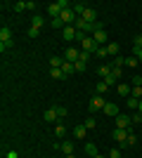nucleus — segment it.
Listing matches in <instances>:
<instances>
[{
	"mask_svg": "<svg viewBox=\"0 0 142 158\" xmlns=\"http://www.w3.org/2000/svg\"><path fill=\"white\" fill-rule=\"evenodd\" d=\"M59 149H62V153H64V156H71V153H74V142H62L59 144Z\"/></svg>",
	"mask_w": 142,
	"mask_h": 158,
	"instance_id": "14",
	"label": "nucleus"
},
{
	"mask_svg": "<svg viewBox=\"0 0 142 158\" xmlns=\"http://www.w3.org/2000/svg\"><path fill=\"white\" fill-rule=\"evenodd\" d=\"M93 40H95V43H97L100 47L109 45V35H107V31H104V28H100V31H95V33H93Z\"/></svg>",
	"mask_w": 142,
	"mask_h": 158,
	"instance_id": "5",
	"label": "nucleus"
},
{
	"mask_svg": "<svg viewBox=\"0 0 142 158\" xmlns=\"http://www.w3.org/2000/svg\"><path fill=\"white\" fill-rule=\"evenodd\" d=\"M85 153L95 158L97 153H100V151H97V144H95V142H88V144H85Z\"/></svg>",
	"mask_w": 142,
	"mask_h": 158,
	"instance_id": "18",
	"label": "nucleus"
},
{
	"mask_svg": "<svg viewBox=\"0 0 142 158\" xmlns=\"http://www.w3.org/2000/svg\"><path fill=\"white\" fill-rule=\"evenodd\" d=\"M107 90H109V85H107V83H104V80H100V83L95 85V92H97V94H104V92H107Z\"/></svg>",
	"mask_w": 142,
	"mask_h": 158,
	"instance_id": "21",
	"label": "nucleus"
},
{
	"mask_svg": "<svg viewBox=\"0 0 142 158\" xmlns=\"http://www.w3.org/2000/svg\"><path fill=\"white\" fill-rule=\"evenodd\" d=\"M121 73H123V69H121V66H111V76H114V78H118V80H121Z\"/></svg>",
	"mask_w": 142,
	"mask_h": 158,
	"instance_id": "32",
	"label": "nucleus"
},
{
	"mask_svg": "<svg viewBox=\"0 0 142 158\" xmlns=\"http://www.w3.org/2000/svg\"><path fill=\"white\" fill-rule=\"evenodd\" d=\"M95 57H97V59H104V57H109V52H107V45H104V47H97Z\"/></svg>",
	"mask_w": 142,
	"mask_h": 158,
	"instance_id": "27",
	"label": "nucleus"
},
{
	"mask_svg": "<svg viewBox=\"0 0 142 158\" xmlns=\"http://www.w3.org/2000/svg\"><path fill=\"white\" fill-rule=\"evenodd\" d=\"M54 135H57L59 139H64V137H67V127H64V125H57V127H54Z\"/></svg>",
	"mask_w": 142,
	"mask_h": 158,
	"instance_id": "28",
	"label": "nucleus"
},
{
	"mask_svg": "<svg viewBox=\"0 0 142 158\" xmlns=\"http://www.w3.org/2000/svg\"><path fill=\"white\" fill-rule=\"evenodd\" d=\"M43 118H45L47 123H54V120H59V118H57V111H54L52 106H50V109L45 111V116H43Z\"/></svg>",
	"mask_w": 142,
	"mask_h": 158,
	"instance_id": "16",
	"label": "nucleus"
},
{
	"mask_svg": "<svg viewBox=\"0 0 142 158\" xmlns=\"http://www.w3.org/2000/svg\"><path fill=\"white\" fill-rule=\"evenodd\" d=\"M38 33H41V28H28V38H38Z\"/></svg>",
	"mask_w": 142,
	"mask_h": 158,
	"instance_id": "38",
	"label": "nucleus"
},
{
	"mask_svg": "<svg viewBox=\"0 0 142 158\" xmlns=\"http://www.w3.org/2000/svg\"><path fill=\"white\" fill-rule=\"evenodd\" d=\"M62 71H64V76H71V73L76 71V66L69 64V61H64V64H62Z\"/></svg>",
	"mask_w": 142,
	"mask_h": 158,
	"instance_id": "22",
	"label": "nucleus"
},
{
	"mask_svg": "<svg viewBox=\"0 0 142 158\" xmlns=\"http://www.w3.org/2000/svg\"><path fill=\"white\" fill-rule=\"evenodd\" d=\"M88 59H90V52H83V50H81V54H78V61H85V64H88Z\"/></svg>",
	"mask_w": 142,
	"mask_h": 158,
	"instance_id": "37",
	"label": "nucleus"
},
{
	"mask_svg": "<svg viewBox=\"0 0 142 158\" xmlns=\"http://www.w3.org/2000/svg\"><path fill=\"white\" fill-rule=\"evenodd\" d=\"M76 33H78L76 26H64L62 28V38L67 40V43H71V40H76Z\"/></svg>",
	"mask_w": 142,
	"mask_h": 158,
	"instance_id": "10",
	"label": "nucleus"
},
{
	"mask_svg": "<svg viewBox=\"0 0 142 158\" xmlns=\"http://www.w3.org/2000/svg\"><path fill=\"white\" fill-rule=\"evenodd\" d=\"M31 26H33V28H41L43 26V17H41V14H36L33 19H31Z\"/></svg>",
	"mask_w": 142,
	"mask_h": 158,
	"instance_id": "29",
	"label": "nucleus"
},
{
	"mask_svg": "<svg viewBox=\"0 0 142 158\" xmlns=\"http://www.w3.org/2000/svg\"><path fill=\"white\" fill-rule=\"evenodd\" d=\"M121 64H126V59H123L121 54H118V57H116V59H114V64H111V66H121Z\"/></svg>",
	"mask_w": 142,
	"mask_h": 158,
	"instance_id": "41",
	"label": "nucleus"
},
{
	"mask_svg": "<svg viewBox=\"0 0 142 158\" xmlns=\"http://www.w3.org/2000/svg\"><path fill=\"white\" fill-rule=\"evenodd\" d=\"M14 43H12V31H10V26H2L0 28V52H5V50H10Z\"/></svg>",
	"mask_w": 142,
	"mask_h": 158,
	"instance_id": "2",
	"label": "nucleus"
},
{
	"mask_svg": "<svg viewBox=\"0 0 142 158\" xmlns=\"http://www.w3.org/2000/svg\"><path fill=\"white\" fill-rule=\"evenodd\" d=\"M111 137L118 142V146H126V139H128V130H123V127H116Z\"/></svg>",
	"mask_w": 142,
	"mask_h": 158,
	"instance_id": "8",
	"label": "nucleus"
},
{
	"mask_svg": "<svg viewBox=\"0 0 142 158\" xmlns=\"http://www.w3.org/2000/svg\"><path fill=\"white\" fill-rule=\"evenodd\" d=\"M12 10H17V12H28V10H36V2L33 0H26V2L21 0V2H14Z\"/></svg>",
	"mask_w": 142,
	"mask_h": 158,
	"instance_id": "7",
	"label": "nucleus"
},
{
	"mask_svg": "<svg viewBox=\"0 0 142 158\" xmlns=\"http://www.w3.org/2000/svg\"><path fill=\"white\" fill-rule=\"evenodd\" d=\"M50 24H52V28H64V21H62L59 17H57V19H52Z\"/></svg>",
	"mask_w": 142,
	"mask_h": 158,
	"instance_id": "35",
	"label": "nucleus"
},
{
	"mask_svg": "<svg viewBox=\"0 0 142 158\" xmlns=\"http://www.w3.org/2000/svg\"><path fill=\"white\" fill-rule=\"evenodd\" d=\"M130 83H133V85H142V78H140V76H133V80H130Z\"/></svg>",
	"mask_w": 142,
	"mask_h": 158,
	"instance_id": "43",
	"label": "nucleus"
},
{
	"mask_svg": "<svg viewBox=\"0 0 142 158\" xmlns=\"http://www.w3.org/2000/svg\"><path fill=\"white\" fill-rule=\"evenodd\" d=\"M74 66H76V71H81V73H83V71H85V66H88V64H85V61H76Z\"/></svg>",
	"mask_w": 142,
	"mask_h": 158,
	"instance_id": "39",
	"label": "nucleus"
},
{
	"mask_svg": "<svg viewBox=\"0 0 142 158\" xmlns=\"http://www.w3.org/2000/svg\"><path fill=\"white\" fill-rule=\"evenodd\" d=\"M126 104H128L130 109H133V111H137V106H140V99H135V97H128V102H126Z\"/></svg>",
	"mask_w": 142,
	"mask_h": 158,
	"instance_id": "30",
	"label": "nucleus"
},
{
	"mask_svg": "<svg viewBox=\"0 0 142 158\" xmlns=\"http://www.w3.org/2000/svg\"><path fill=\"white\" fill-rule=\"evenodd\" d=\"M102 111L107 113V116H118V104H114V102H107V106H104V109H102Z\"/></svg>",
	"mask_w": 142,
	"mask_h": 158,
	"instance_id": "13",
	"label": "nucleus"
},
{
	"mask_svg": "<svg viewBox=\"0 0 142 158\" xmlns=\"http://www.w3.org/2000/svg\"><path fill=\"white\" fill-rule=\"evenodd\" d=\"M109 158H121V151H118V149H111V151H109Z\"/></svg>",
	"mask_w": 142,
	"mask_h": 158,
	"instance_id": "40",
	"label": "nucleus"
},
{
	"mask_svg": "<svg viewBox=\"0 0 142 158\" xmlns=\"http://www.w3.org/2000/svg\"><path fill=\"white\" fill-rule=\"evenodd\" d=\"M52 109L57 111V118H59V120H62V118H67V113H69V111H67V106H62V104H54Z\"/></svg>",
	"mask_w": 142,
	"mask_h": 158,
	"instance_id": "19",
	"label": "nucleus"
},
{
	"mask_svg": "<svg viewBox=\"0 0 142 158\" xmlns=\"http://www.w3.org/2000/svg\"><path fill=\"white\" fill-rule=\"evenodd\" d=\"M7 158H17V151H7Z\"/></svg>",
	"mask_w": 142,
	"mask_h": 158,
	"instance_id": "44",
	"label": "nucleus"
},
{
	"mask_svg": "<svg viewBox=\"0 0 142 158\" xmlns=\"http://www.w3.org/2000/svg\"><path fill=\"white\" fill-rule=\"evenodd\" d=\"M69 2L67 0H57V2H50V5H47V14H50V17H52V19H57V17H62V12H64V10H69Z\"/></svg>",
	"mask_w": 142,
	"mask_h": 158,
	"instance_id": "1",
	"label": "nucleus"
},
{
	"mask_svg": "<svg viewBox=\"0 0 142 158\" xmlns=\"http://www.w3.org/2000/svg\"><path fill=\"white\" fill-rule=\"evenodd\" d=\"M95 158H109V156H100V153H97V156H95Z\"/></svg>",
	"mask_w": 142,
	"mask_h": 158,
	"instance_id": "47",
	"label": "nucleus"
},
{
	"mask_svg": "<svg viewBox=\"0 0 142 158\" xmlns=\"http://www.w3.org/2000/svg\"><path fill=\"white\" fill-rule=\"evenodd\" d=\"M67 158H76V156H74V153H71V156H67Z\"/></svg>",
	"mask_w": 142,
	"mask_h": 158,
	"instance_id": "48",
	"label": "nucleus"
},
{
	"mask_svg": "<svg viewBox=\"0 0 142 158\" xmlns=\"http://www.w3.org/2000/svg\"><path fill=\"white\" fill-rule=\"evenodd\" d=\"M97 47H100V45L93 40V35H85V40L81 43V50H83V52H90V54L97 52Z\"/></svg>",
	"mask_w": 142,
	"mask_h": 158,
	"instance_id": "4",
	"label": "nucleus"
},
{
	"mask_svg": "<svg viewBox=\"0 0 142 158\" xmlns=\"http://www.w3.org/2000/svg\"><path fill=\"white\" fill-rule=\"evenodd\" d=\"M135 57H137V61H140V64H142V50H140V52L135 54Z\"/></svg>",
	"mask_w": 142,
	"mask_h": 158,
	"instance_id": "45",
	"label": "nucleus"
},
{
	"mask_svg": "<svg viewBox=\"0 0 142 158\" xmlns=\"http://www.w3.org/2000/svg\"><path fill=\"white\" fill-rule=\"evenodd\" d=\"M62 64H64L62 57H52V59H50V69H62Z\"/></svg>",
	"mask_w": 142,
	"mask_h": 158,
	"instance_id": "25",
	"label": "nucleus"
},
{
	"mask_svg": "<svg viewBox=\"0 0 142 158\" xmlns=\"http://www.w3.org/2000/svg\"><path fill=\"white\" fill-rule=\"evenodd\" d=\"M104 83H107L109 87H111V85H118V78H114V76H109V78H104Z\"/></svg>",
	"mask_w": 142,
	"mask_h": 158,
	"instance_id": "36",
	"label": "nucleus"
},
{
	"mask_svg": "<svg viewBox=\"0 0 142 158\" xmlns=\"http://www.w3.org/2000/svg\"><path fill=\"white\" fill-rule=\"evenodd\" d=\"M104 106H107V102L102 99V94H95V97L88 102V111H90V113H97V111H102Z\"/></svg>",
	"mask_w": 142,
	"mask_h": 158,
	"instance_id": "3",
	"label": "nucleus"
},
{
	"mask_svg": "<svg viewBox=\"0 0 142 158\" xmlns=\"http://www.w3.org/2000/svg\"><path fill=\"white\" fill-rule=\"evenodd\" d=\"M130 118H133V123H142V113L135 111V116H130Z\"/></svg>",
	"mask_w": 142,
	"mask_h": 158,
	"instance_id": "42",
	"label": "nucleus"
},
{
	"mask_svg": "<svg viewBox=\"0 0 142 158\" xmlns=\"http://www.w3.org/2000/svg\"><path fill=\"white\" fill-rule=\"evenodd\" d=\"M50 76H52L54 80H59V78H67V76H64V71H62V69H50Z\"/></svg>",
	"mask_w": 142,
	"mask_h": 158,
	"instance_id": "26",
	"label": "nucleus"
},
{
	"mask_svg": "<svg viewBox=\"0 0 142 158\" xmlns=\"http://www.w3.org/2000/svg\"><path fill=\"white\" fill-rule=\"evenodd\" d=\"M85 132H88V127H85V125H76V127H74L76 139H83V137H85Z\"/></svg>",
	"mask_w": 142,
	"mask_h": 158,
	"instance_id": "20",
	"label": "nucleus"
},
{
	"mask_svg": "<svg viewBox=\"0 0 142 158\" xmlns=\"http://www.w3.org/2000/svg\"><path fill=\"white\" fill-rule=\"evenodd\" d=\"M85 7H88V5H83V2H76V5H71V10H74V12L78 14V17H83V12H85Z\"/></svg>",
	"mask_w": 142,
	"mask_h": 158,
	"instance_id": "24",
	"label": "nucleus"
},
{
	"mask_svg": "<svg viewBox=\"0 0 142 158\" xmlns=\"http://www.w3.org/2000/svg\"><path fill=\"white\" fill-rule=\"evenodd\" d=\"M78 54H81V50H78V47H67V52H64V61L76 64V61H78Z\"/></svg>",
	"mask_w": 142,
	"mask_h": 158,
	"instance_id": "6",
	"label": "nucleus"
},
{
	"mask_svg": "<svg viewBox=\"0 0 142 158\" xmlns=\"http://www.w3.org/2000/svg\"><path fill=\"white\" fill-rule=\"evenodd\" d=\"M81 19H85L88 24H97V21H95V19H97V12H95L93 7H85V12H83Z\"/></svg>",
	"mask_w": 142,
	"mask_h": 158,
	"instance_id": "11",
	"label": "nucleus"
},
{
	"mask_svg": "<svg viewBox=\"0 0 142 158\" xmlns=\"http://www.w3.org/2000/svg\"><path fill=\"white\" fill-rule=\"evenodd\" d=\"M140 28H142V24H140Z\"/></svg>",
	"mask_w": 142,
	"mask_h": 158,
	"instance_id": "49",
	"label": "nucleus"
},
{
	"mask_svg": "<svg viewBox=\"0 0 142 158\" xmlns=\"http://www.w3.org/2000/svg\"><path fill=\"white\" fill-rule=\"evenodd\" d=\"M135 142H137V137H135V135H133V132L128 130V139H126V146H133Z\"/></svg>",
	"mask_w": 142,
	"mask_h": 158,
	"instance_id": "33",
	"label": "nucleus"
},
{
	"mask_svg": "<svg viewBox=\"0 0 142 158\" xmlns=\"http://www.w3.org/2000/svg\"><path fill=\"white\" fill-rule=\"evenodd\" d=\"M118 94H121V97H130V90H133V87L130 85H126V83H118Z\"/></svg>",
	"mask_w": 142,
	"mask_h": 158,
	"instance_id": "17",
	"label": "nucleus"
},
{
	"mask_svg": "<svg viewBox=\"0 0 142 158\" xmlns=\"http://www.w3.org/2000/svg\"><path fill=\"white\" fill-rule=\"evenodd\" d=\"M107 52H109V57H118V45H116V43H109Z\"/></svg>",
	"mask_w": 142,
	"mask_h": 158,
	"instance_id": "23",
	"label": "nucleus"
},
{
	"mask_svg": "<svg viewBox=\"0 0 142 158\" xmlns=\"http://www.w3.org/2000/svg\"><path fill=\"white\" fill-rule=\"evenodd\" d=\"M137 111H140V113H142V99H140V106H137Z\"/></svg>",
	"mask_w": 142,
	"mask_h": 158,
	"instance_id": "46",
	"label": "nucleus"
},
{
	"mask_svg": "<svg viewBox=\"0 0 142 158\" xmlns=\"http://www.w3.org/2000/svg\"><path fill=\"white\" fill-rule=\"evenodd\" d=\"M97 76H100L102 80L109 78V76H111V64H100L97 66Z\"/></svg>",
	"mask_w": 142,
	"mask_h": 158,
	"instance_id": "12",
	"label": "nucleus"
},
{
	"mask_svg": "<svg viewBox=\"0 0 142 158\" xmlns=\"http://www.w3.org/2000/svg\"><path fill=\"white\" fill-rule=\"evenodd\" d=\"M137 64H140V61H137V57H128V59H126V66H130V69H135Z\"/></svg>",
	"mask_w": 142,
	"mask_h": 158,
	"instance_id": "34",
	"label": "nucleus"
},
{
	"mask_svg": "<svg viewBox=\"0 0 142 158\" xmlns=\"http://www.w3.org/2000/svg\"><path fill=\"white\" fill-rule=\"evenodd\" d=\"M130 123H133V118H130V116H126V113H118V116H116V127H123V130H128Z\"/></svg>",
	"mask_w": 142,
	"mask_h": 158,
	"instance_id": "9",
	"label": "nucleus"
},
{
	"mask_svg": "<svg viewBox=\"0 0 142 158\" xmlns=\"http://www.w3.org/2000/svg\"><path fill=\"white\" fill-rule=\"evenodd\" d=\"M142 50V33H137L135 35V40H133V57H135L137 52Z\"/></svg>",
	"mask_w": 142,
	"mask_h": 158,
	"instance_id": "15",
	"label": "nucleus"
},
{
	"mask_svg": "<svg viewBox=\"0 0 142 158\" xmlns=\"http://www.w3.org/2000/svg\"><path fill=\"white\" fill-rule=\"evenodd\" d=\"M83 125L88 127V130H93V127H95V125H97V120H95V118H93V116H88V118H85V123H83Z\"/></svg>",
	"mask_w": 142,
	"mask_h": 158,
	"instance_id": "31",
	"label": "nucleus"
}]
</instances>
